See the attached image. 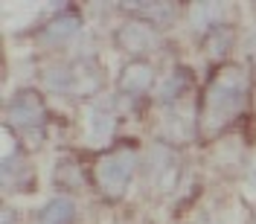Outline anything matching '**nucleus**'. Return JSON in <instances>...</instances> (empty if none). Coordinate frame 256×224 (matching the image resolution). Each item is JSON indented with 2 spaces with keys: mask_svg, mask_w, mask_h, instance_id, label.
Wrapping results in <instances>:
<instances>
[{
  "mask_svg": "<svg viewBox=\"0 0 256 224\" xmlns=\"http://www.w3.org/2000/svg\"><path fill=\"white\" fill-rule=\"evenodd\" d=\"M248 70L227 64L222 67L207 84V94L201 102V134H218L242 114L248 102Z\"/></svg>",
  "mask_w": 256,
  "mask_h": 224,
  "instance_id": "nucleus-1",
  "label": "nucleus"
},
{
  "mask_svg": "<svg viewBox=\"0 0 256 224\" xmlns=\"http://www.w3.org/2000/svg\"><path fill=\"white\" fill-rule=\"evenodd\" d=\"M134 169H137V152L134 148H128V146L111 148L108 154L96 160V184L108 198H122L131 178H134Z\"/></svg>",
  "mask_w": 256,
  "mask_h": 224,
  "instance_id": "nucleus-2",
  "label": "nucleus"
},
{
  "mask_svg": "<svg viewBox=\"0 0 256 224\" xmlns=\"http://www.w3.org/2000/svg\"><path fill=\"white\" fill-rule=\"evenodd\" d=\"M143 175H146V184H148L154 192H160V195L172 192L178 186V180H180V163H178V154L166 143H154L148 152H146Z\"/></svg>",
  "mask_w": 256,
  "mask_h": 224,
  "instance_id": "nucleus-3",
  "label": "nucleus"
},
{
  "mask_svg": "<svg viewBox=\"0 0 256 224\" xmlns=\"http://www.w3.org/2000/svg\"><path fill=\"white\" fill-rule=\"evenodd\" d=\"M114 41H116V50H122V52L143 56V52L158 50L160 32H158V26L146 24V20H140V18H131V20H126L120 30L114 32Z\"/></svg>",
  "mask_w": 256,
  "mask_h": 224,
  "instance_id": "nucleus-4",
  "label": "nucleus"
},
{
  "mask_svg": "<svg viewBox=\"0 0 256 224\" xmlns=\"http://www.w3.org/2000/svg\"><path fill=\"white\" fill-rule=\"evenodd\" d=\"M44 116H47V108L41 102V96L35 90H18L9 105H6V120L9 126L24 128V131H32V128L44 126Z\"/></svg>",
  "mask_w": 256,
  "mask_h": 224,
  "instance_id": "nucleus-5",
  "label": "nucleus"
},
{
  "mask_svg": "<svg viewBox=\"0 0 256 224\" xmlns=\"http://www.w3.org/2000/svg\"><path fill=\"white\" fill-rule=\"evenodd\" d=\"M70 67V84H67V96H96L102 90V82H105V73H102V64L84 56V58H76Z\"/></svg>",
  "mask_w": 256,
  "mask_h": 224,
  "instance_id": "nucleus-6",
  "label": "nucleus"
},
{
  "mask_svg": "<svg viewBox=\"0 0 256 224\" xmlns=\"http://www.w3.org/2000/svg\"><path fill=\"white\" fill-rule=\"evenodd\" d=\"M154 79H158V73H154V67L143 58H131V62L120 70V79H116V90L128 99H134V96H143L148 94L152 88H154Z\"/></svg>",
  "mask_w": 256,
  "mask_h": 224,
  "instance_id": "nucleus-7",
  "label": "nucleus"
},
{
  "mask_svg": "<svg viewBox=\"0 0 256 224\" xmlns=\"http://www.w3.org/2000/svg\"><path fill=\"white\" fill-rule=\"evenodd\" d=\"M84 126H88V143L94 146L108 143L114 137V128H116V111H114L111 99H96L90 105V111H88Z\"/></svg>",
  "mask_w": 256,
  "mask_h": 224,
  "instance_id": "nucleus-8",
  "label": "nucleus"
},
{
  "mask_svg": "<svg viewBox=\"0 0 256 224\" xmlns=\"http://www.w3.org/2000/svg\"><path fill=\"white\" fill-rule=\"evenodd\" d=\"M192 137V114L180 105H169L160 116V140L169 143H190Z\"/></svg>",
  "mask_w": 256,
  "mask_h": 224,
  "instance_id": "nucleus-9",
  "label": "nucleus"
},
{
  "mask_svg": "<svg viewBox=\"0 0 256 224\" xmlns=\"http://www.w3.org/2000/svg\"><path fill=\"white\" fill-rule=\"evenodd\" d=\"M79 30H82V18L76 12H58L41 26V41L44 44H67Z\"/></svg>",
  "mask_w": 256,
  "mask_h": 224,
  "instance_id": "nucleus-10",
  "label": "nucleus"
},
{
  "mask_svg": "<svg viewBox=\"0 0 256 224\" xmlns=\"http://www.w3.org/2000/svg\"><path fill=\"white\" fill-rule=\"evenodd\" d=\"M192 84L190 73H186V67H175V70H169L166 73V79H160V84L154 88V99H158L160 105H178V99L186 94V88Z\"/></svg>",
  "mask_w": 256,
  "mask_h": 224,
  "instance_id": "nucleus-11",
  "label": "nucleus"
},
{
  "mask_svg": "<svg viewBox=\"0 0 256 224\" xmlns=\"http://www.w3.org/2000/svg\"><path fill=\"white\" fill-rule=\"evenodd\" d=\"M73 222H76V201L67 198V195L50 198L35 216V224H73Z\"/></svg>",
  "mask_w": 256,
  "mask_h": 224,
  "instance_id": "nucleus-12",
  "label": "nucleus"
},
{
  "mask_svg": "<svg viewBox=\"0 0 256 224\" xmlns=\"http://www.w3.org/2000/svg\"><path fill=\"white\" fill-rule=\"evenodd\" d=\"M30 184H32V169L20 154H12V158L3 160V186L6 190L9 192L32 190Z\"/></svg>",
  "mask_w": 256,
  "mask_h": 224,
  "instance_id": "nucleus-13",
  "label": "nucleus"
},
{
  "mask_svg": "<svg viewBox=\"0 0 256 224\" xmlns=\"http://www.w3.org/2000/svg\"><path fill=\"white\" fill-rule=\"evenodd\" d=\"M224 9L222 3H195L190 6V30H216L224 24Z\"/></svg>",
  "mask_w": 256,
  "mask_h": 224,
  "instance_id": "nucleus-14",
  "label": "nucleus"
},
{
  "mask_svg": "<svg viewBox=\"0 0 256 224\" xmlns=\"http://www.w3.org/2000/svg\"><path fill=\"white\" fill-rule=\"evenodd\" d=\"M128 12H134V15L146 20V24H152V26H163V24H169L172 18L178 15V9L172 3H134V6H126Z\"/></svg>",
  "mask_w": 256,
  "mask_h": 224,
  "instance_id": "nucleus-15",
  "label": "nucleus"
},
{
  "mask_svg": "<svg viewBox=\"0 0 256 224\" xmlns=\"http://www.w3.org/2000/svg\"><path fill=\"white\" fill-rule=\"evenodd\" d=\"M230 50H233V30L222 24V26H216V30L207 32V38H204V52H207V58L212 62H218L224 56H230Z\"/></svg>",
  "mask_w": 256,
  "mask_h": 224,
  "instance_id": "nucleus-16",
  "label": "nucleus"
},
{
  "mask_svg": "<svg viewBox=\"0 0 256 224\" xmlns=\"http://www.w3.org/2000/svg\"><path fill=\"white\" fill-rule=\"evenodd\" d=\"M56 186H62V190H76V186H84V178H82V169L76 160H58L56 163Z\"/></svg>",
  "mask_w": 256,
  "mask_h": 224,
  "instance_id": "nucleus-17",
  "label": "nucleus"
},
{
  "mask_svg": "<svg viewBox=\"0 0 256 224\" xmlns=\"http://www.w3.org/2000/svg\"><path fill=\"white\" fill-rule=\"evenodd\" d=\"M248 192L256 198V158H254V163H250V169H248Z\"/></svg>",
  "mask_w": 256,
  "mask_h": 224,
  "instance_id": "nucleus-18",
  "label": "nucleus"
},
{
  "mask_svg": "<svg viewBox=\"0 0 256 224\" xmlns=\"http://www.w3.org/2000/svg\"><path fill=\"white\" fill-rule=\"evenodd\" d=\"M190 224H222L218 218H212V216H198V218H192Z\"/></svg>",
  "mask_w": 256,
  "mask_h": 224,
  "instance_id": "nucleus-19",
  "label": "nucleus"
},
{
  "mask_svg": "<svg viewBox=\"0 0 256 224\" xmlns=\"http://www.w3.org/2000/svg\"><path fill=\"white\" fill-rule=\"evenodd\" d=\"M248 47H250V58H254V64H256V32L250 35V41H248Z\"/></svg>",
  "mask_w": 256,
  "mask_h": 224,
  "instance_id": "nucleus-20",
  "label": "nucleus"
}]
</instances>
